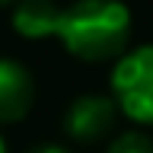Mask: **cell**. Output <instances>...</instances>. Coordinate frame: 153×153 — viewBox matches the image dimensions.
Listing matches in <instances>:
<instances>
[{"mask_svg": "<svg viewBox=\"0 0 153 153\" xmlns=\"http://www.w3.org/2000/svg\"><path fill=\"white\" fill-rule=\"evenodd\" d=\"M54 38L76 61H118L131 42V10L124 0H76L61 10Z\"/></svg>", "mask_w": 153, "mask_h": 153, "instance_id": "obj_1", "label": "cell"}, {"mask_svg": "<svg viewBox=\"0 0 153 153\" xmlns=\"http://www.w3.org/2000/svg\"><path fill=\"white\" fill-rule=\"evenodd\" d=\"M108 96L118 115L150 128L153 124V45L128 48L108 74Z\"/></svg>", "mask_w": 153, "mask_h": 153, "instance_id": "obj_2", "label": "cell"}, {"mask_svg": "<svg viewBox=\"0 0 153 153\" xmlns=\"http://www.w3.org/2000/svg\"><path fill=\"white\" fill-rule=\"evenodd\" d=\"M118 118V105L112 102V96L102 93H83L67 105L64 112V131L70 140L80 143H96L115 128Z\"/></svg>", "mask_w": 153, "mask_h": 153, "instance_id": "obj_3", "label": "cell"}, {"mask_svg": "<svg viewBox=\"0 0 153 153\" xmlns=\"http://www.w3.org/2000/svg\"><path fill=\"white\" fill-rule=\"evenodd\" d=\"M35 80L26 64L0 57V124H16L32 112Z\"/></svg>", "mask_w": 153, "mask_h": 153, "instance_id": "obj_4", "label": "cell"}, {"mask_svg": "<svg viewBox=\"0 0 153 153\" xmlns=\"http://www.w3.org/2000/svg\"><path fill=\"white\" fill-rule=\"evenodd\" d=\"M61 3L54 0H16L13 3V32L22 38H51L57 35L61 22Z\"/></svg>", "mask_w": 153, "mask_h": 153, "instance_id": "obj_5", "label": "cell"}, {"mask_svg": "<svg viewBox=\"0 0 153 153\" xmlns=\"http://www.w3.org/2000/svg\"><path fill=\"white\" fill-rule=\"evenodd\" d=\"M105 153H153V140L140 131H128L118 140H112V147Z\"/></svg>", "mask_w": 153, "mask_h": 153, "instance_id": "obj_6", "label": "cell"}, {"mask_svg": "<svg viewBox=\"0 0 153 153\" xmlns=\"http://www.w3.org/2000/svg\"><path fill=\"white\" fill-rule=\"evenodd\" d=\"M29 153H70L64 143H35Z\"/></svg>", "mask_w": 153, "mask_h": 153, "instance_id": "obj_7", "label": "cell"}, {"mask_svg": "<svg viewBox=\"0 0 153 153\" xmlns=\"http://www.w3.org/2000/svg\"><path fill=\"white\" fill-rule=\"evenodd\" d=\"M0 153H10V150H7V140H3V134H0Z\"/></svg>", "mask_w": 153, "mask_h": 153, "instance_id": "obj_8", "label": "cell"}, {"mask_svg": "<svg viewBox=\"0 0 153 153\" xmlns=\"http://www.w3.org/2000/svg\"><path fill=\"white\" fill-rule=\"evenodd\" d=\"M10 3H16V0H0V7H10Z\"/></svg>", "mask_w": 153, "mask_h": 153, "instance_id": "obj_9", "label": "cell"}]
</instances>
